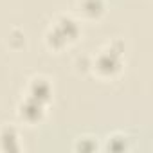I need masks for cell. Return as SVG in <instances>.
<instances>
[{
	"label": "cell",
	"mask_w": 153,
	"mask_h": 153,
	"mask_svg": "<svg viewBox=\"0 0 153 153\" xmlns=\"http://www.w3.org/2000/svg\"><path fill=\"white\" fill-rule=\"evenodd\" d=\"M126 45L121 38H114L94 56H90V70L101 79H114L124 68Z\"/></svg>",
	"instance_id": "obj_1"
},
{
	"label": "cell",
	"mask_w": 153,
	"mask_h": 153,
	"mask_svg": "<svg viewBox=\"0 0 153 153\" xmlns=\"http://www.w3.org/2000/svg\"><path fill=\"white\" fill-rule=\"evenodd\" d=\"M45 114H47V105L36 101V99H31V97H24L18 106H16V115L18 119L27 124V126H36L40 124L43 119H45Z\"/></svg>",
	"instance_id": "obj_2"
},
{
	"label": "cell",
	"mask_w": 153,
	"mask_h": 153,
	"mask_svg": "<svg viewBox=\"0 0 153 153\" xmlns=\"http://www.w3.org/2000/svg\"><path fill=\"white\" fill-rule=\"evenodd\" d=\"M25 96L49 106L52 97H54V87H52L51 79L45 78V76H33L29 79V83H27Z\"/></svg>",
	"instance_id": "obj_3"
},
{
	"label": "cell",
	"mask_w": 153,
	"mask_h": 153,
	"mask_svg": "<svg viewBox=\"0 0 153 153\" xmlns=\"http://www.w3.org/2000/svg\"><path fill=\"white\" fill-rule=\"evenodd\" d=\"M68 45L70 43H76L79 40V36H81V24H79V20L78 18H74V16H70V15H59L54 22H52V25H51Z\"/></svg>",
	"instance_id": "obj_4"
},
{
	"label": "cell",
	"mask_w": 153,
	"mask_h": 153,
	"mask_svg": "<svg viewBox=\"0 0 153 153\" xmlns=\"http://www.w3.org/2000/svg\"><path fill=\"white\" fill-rule=\"evenodd\" d=\"M106 0H76V11L81 20L97 22L106 15Z\"/></svg>",
	"instance_id": "obj_5"
},
{
	"label": "cell",
	"mask_w": 153,
	"mask_h": 153,
	"mask_svg": "<svg viewBox=\"0 0 153 153\" xmlns=\"http://www.w3.org/2000/svg\"><path fill=\"white\" fill-rule=\"evenodd\" d=\"M22 149L20 131L13 124H6L0 128V151L4 153H16Z\"/></svg>",
	"instance_id": "obj_6"
},
{
	"label": "cell",
	"mask_w": 153,
	"mask_h": 153,
	"mask_svg": "<svg viewBox=\"0 0 153 153\" xmlns=\"http://www.w3.org/2000/svg\"><path fill=\"white\" fill-rule=\"evenodd\" d=\"M105 148L108 151H126V149H130V137L121 131H115L106 137Z\"/></svg>",
	"instance_id": "obj_7"
},
{
	"label": "cell",
	"mask_w": 153,
	"mask_h": 153,
	"mask_svg": "<svg viewBox=\"0 0 153 153\" xmlns=\"http://www.w3.org/2000/svg\"><path fill=\"white\" fill-rule=\"evenodd\" d=\"M97 149H99V142H97V137L94 135H81L74 142V151L78 153H92Z\"/></svg>",
	"instance_id": "obj_8"
},
{
	"label": "cell",
	"mask_w": 153,
	"mask_h": 153,
	"mask_svg": "<svg viewBox=\"0 0 153 153\" xmlns=\"http://www.w3.org/2000/svg\"><path fill=\"white\" fill-rule=\"evenodd\" d=\"M45 45H47V49L52 51V52H61V51H65V49L68 47V43H67L52 27H49L47 33H45Z\"/></svg>",
	"instance_id": "obj_9"
},
{
	"label": "cell",
	"mask_w": 153,
	"mask_h": 153,
	"mask_svg": "<svg viewBox=\"0 0 153 153\" xmlns=\"http://www.w3.org/2000/svg\"><path fill=\"white\" fill-rule=\"evenodd\" d=\"M16 42H20V43H18V47L22 49V47L25 45V34H24L22 31H18V29H13V31H11V34H9V45L15 49V47H16Z\"/></svg>",
	"instance_id": "obj_10"
}]
</instances>
